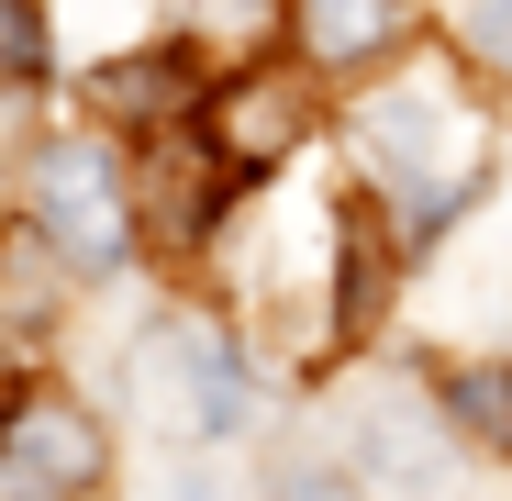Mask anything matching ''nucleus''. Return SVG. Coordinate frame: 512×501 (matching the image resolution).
<instances>
[{
    "label": "nucleus",
    "mask_w": 512,
    "mask_h": 501,
    "mask_svg": "<svg viewBox=\"0 0 512 501\" xmlns=\"http://www.w3.org/2000/svg\"><path fill=\"white\" fill-rule=\"evenodd\" d=\"M368 156H379V179L401 190V223L412 234H446V212L479 190V134L435 101V90H401L368 112Z\"/></svg>",
    "instance_id": "obj_1"
},
{
    "label": "nucleus",
    "mask_w": 512,
    "mask_h": 501,
    "mask_svg": "<svg viewBox=\"0 0 512 501\" xmlns=\"http://www.w3.org/2000/svg\"><path fill=\"white\" fill-rule=\"evenodd\" d=\"M34 223L67 268H123L134 245V190H123V156L101 134H56L34 156Z\"/></svg>",
    "instance_id": "obj_2"
},
{
    "label": "nucleus",
    "mask_w": 512,
    "mask_h": 501,
    "mask_svg": "<svg viewBox=\"0 0 512 501\" xmlns=\"http://www.w3.org/2000/svg\"><path fill=\"white\" fill-rule=\"evenodd\" d=\"M134 390H145V412L167 435H234L245 424V357H234V334H212L201 312L156 323L134 346Z\"/></svg>",
    "instance_id": "obj_3"
},
{
    "label": "nucleus",
    "mask_w": 512,
    "mask_h": 501,
    "mask_svg": "<svg viewBox=\"0 0 512 501\" xmlns=\"http://www.w3.org/2000/svg\"><path fill=\"white\" fill-rule=\"evenodd\" d=\"M101 468H112V435L78 401L34 390L0 412V501H78V490H101Z\"/></svg>",
    "instance_id": "obj_4"
},
{
    "label": "nucleus",
    "mask_w": 512,
    "mask_h": 501,
    "mask_svg": "<svg viewBox=\"0 0 512 501\" xmlns=\"http://www.w3.org/2000/svg\"><path fill=\"white\" fill-rule=\"evenodd\" d=\"M290 134H301V78H279V67H256V78H234V90L212 101V156L223 167H268V156H290Z\"/></svg>",
    "instance_id": "obj_5"
},
{
    "label": "nucleus",
    "mask_w": 512,
    "mask_h": 501,
    "mask_svg": "<svg viewBox=\"0 0 512 501\" xmlns=\"http://www.w3.org/2000/svg\"><path fill=\"white\" fill-rule=\"evenodd\" d=\"M290 45L312 67H379L401 45V0H290Z\"/></svg>",
    "instance_id": "obj_6"
},
{
    "label": "nucleus",
    "mask_w": 512,
    "mask_h": 501,
    "mask_svg": "<svg viewBox=\"0 0 512 501\" xmlns=\"http://www.w3.org/2000/svg\"><path fill=\"white\" fill-rule=\"evenodd\" d=\"M90 90H101V112H112L123 134H179L190 101H201V78H190L179 56H112Z\"/></svg>",
    "instance_id": "obj_7"
},
{
    "label": "nucleus",
    "mask_w": 512,
    "mask_h": 501,
    "mask_svg": "<svg viewBox=\"0 0 512 501\" xmlns=\"http://www.w3.org/2000/svg\"><path fill=\"white\" fill-rule=\"evenodd\" d=\"M435 390H446V424L457 435H479L490 457H512V368H446Z\"/></svg>",
    "instance_id": "obj_8"
},
{
    "label": "nucleus",
    "mask_w": 512,
    "mask_h": 501,
    "mask_svg": "<svg viewBox=\"0 0 512 501\" xmlns=\"http://www.w3.org/2000/svg\"><path fill=\"white\" fill-rule=\"evenodd\" d=\"M379 268H390L379 212H346V268H334V323H346V334H368V323H379Z\"/></svg>",
    "instance_id": "obj_9"
},
{
    "label": "nucleus",
    "mask_w": 512,
    "mask_h": 501,
    "mask_svg": "<svg viewBox=\"0 0 512 501\" xmlns=\"http://www.w3.org/2000/svg\"><path fill=\"white\" fill-rule=\"evenodd\" d=\"M212 201H223V167L201 179V145H167V167H156V190H145V212H156L167 234H201V223H212Z\"/></svg>",
    "instance_id": "obj_10"
},
{
    "label": "nucleus",
    "mask_w": 512,
    "mask_h": 501,
    "mask_svg": "<svg viewBox=\"0 0 512 501\" xmlns=\"http://www.w3.org/2000/svg\"><path fill=\"white\" fill-rule=\"evenodd\" d=\"M12 78H45V12L34 0H0V90Z\"/></svg>",
    "instance_id": "obj_11"
},
{
    "label": "nucleus",
    "mask_w": 512,
    "mask_h": 501,
    "mask_svg": "<svg viewBox=\"0 0 512 501\" xmlns=\"http://www.w3.org/2000/svg\"><path fill=\"white\" fill-rule=\"evenodd\" d=\"M479 45H490V56L512 67V0H490V12H479Z\"/></svg>",
    "instance_id": "obj_12"
}]
</instances>
